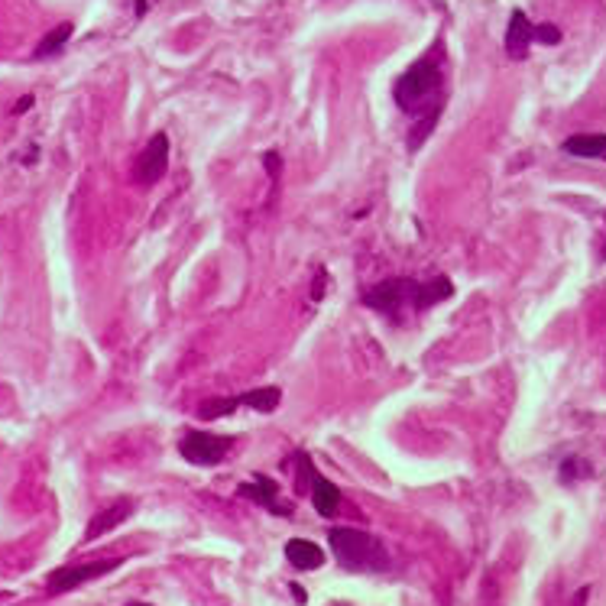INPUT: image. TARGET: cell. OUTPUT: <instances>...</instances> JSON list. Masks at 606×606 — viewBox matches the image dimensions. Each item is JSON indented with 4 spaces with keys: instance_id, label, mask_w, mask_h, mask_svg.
Instances as JSON below:
<instances>
[{
    "instance_id": "cell-16",
    "label": "cell",
    "mask_w": 606,
    "mask_h": 606,
    "mask_svg": "<svg viewBox=\"0 0 606 606\" xmlns=\"http://www.w3.org/2000/svg\"><path fill=\"white\" fill-rule=\"evenodd\" d=\"M237 406H240L237 396H234V399H211V402H205V406L198 409V415H201L205 422H214V419H224V415H231Z\"/></svg>"
},
{
    "instance_id": "cell-1",
    "label": "cell",
    "mask_w": 606,
    "mask_h": 606,
    "mask_svg": "<svg viewBox=\"0 0 606 606\" xmlns=\"http://www.w3.org/2000/svg\"><path fill=\"white\" fill-rule=\"evenodd\" d=\"M393 98L406 114L419 120H438L441 101H444V75H441V56L428 52L415 65H409L406 75L396 78Z\"/></svg>"
},
{
    "instance_id": "cell-9",
    "label": "cell",
    "mask_w": 606,
    "mask_h": 606,
    "mask_svg": "<svg viewBox=\"0 0 606 606\" xmlns=\"http://www.w3.org/2000/svg\"><path fill=\"white\" fill-rule=\"evenodd\" d=\"M312 506H315V513L318 516H325V519H331V516H338V509H341V490L334 487L331 480H325L321 474H315L312 470Z\"/></svg>"
},
{
    "instance_id": "cell-5",
    "label": "cell",
    "mask_w": 606,
    "mask_h": 606,
    "mask_svg": "<svg viewBox=\"0 0 606 606\" xmlns=\"http://www.w3.org/2000/svg\"><path fill=\"white\" fill-rule=\"evenodd\" d=\"M231 448H234L231 438L208 435V432H192V435H185V438L179 441V454L185 457L188 464H198V467L221 464Z\"/></svg>"
},
{
    "instance_id": "cell-22",
    "label": "cell",
    "mask_w": 606,
    "mask_h": 606,
    "mask_svg": "<svg viewBox=\"0 0 606 606\" xmlns=\"http://www.w3.org/2000/svg\"><path fill=\"white\" fill-rule=\"evenodd\" d=\"M127 606H150V603H127Z\"/></svg>"
},
{
    "instance_id": "cell-3",
    "label": "cell",
    "mask_w": 606,
    "mask_h": 606,
    "mask_svg": "<svg viewBox=\"0 0 606 606\" xmlns=\"http://www.w3.org/2000/svg\"><path fill=\"white\" fill-rule=\"evenodd\" d=\"M124 558H104V561H85V564H65V568H56L46 577V594L49 597H59V594H69V590H78L82 584L94 581V577H104L117 571Z\"/></svg>"
},
{
    "instance_id": "cell-19",
    "label": "cell",
    "mask_w": 606,
    "mask_h": 606,
    "mask_svg": "<svg viewBox=\"0 0 606 606\" xmlns=\"http://www.w3.org/2000/svg\"><path fill=\"white\" fill-rule=\"evenodd\" d=\"M321 292H325V273H318V286H315V299H321Z\"/></svg>"
},
{
    "instance_id": "cell-6",
    "label": "cell",
    "mask_w": 606,
    "mask_h": 606,
    "mask_svg": "<svg viewBox=\"0 0 606 606\" xmlns=\"http://www.w3.org/2000/svg\"><path fill=\"white\" fill-rule=\"evenodd\" d=\"M166 169H169V137L166 133H156V137L146 143V150L140 153L133 175H137V185H156L166 175Z\"/></svg>"
},
{
    "instance_id": "cell-7",
    "label": "cell",
    "mask_w": 606,
    "mask_h": 606,
    "mask_svg": "<svg viewBox=\"0 0 606 606\" xmlns=\"http://www.w3.org/2000/svg\"><path fill=\"white\" fill-rule=\"evenodd\" d=\"M130 516H133V500H117L114 506H107V509H101V513H94V519L88 522L82 542H94V538L107 535L111 529H117L120 522H127Z\"/></svg>"
},
{
    "instance_id": "cell-14",
    "label": "cell",
    "mask_w": 606,
    "mask_h": 606,
    "mask_svg": "<svg viewBox=\"0 0 606 606\" xmlns=\"http://www.w3.org/2000/svg\"><path fill=\"white\" fill-rule=\"evenodd\" d=\"M237 399H240V406H250V409H257V412L269 415V412L279 409L282 393H279L276 386H263V389H250V393L237 396Z\"/></svg>"
},
{
    "instance_id": "cell-17",
    "label": "cell",
    "mask_w": 606,
    "mask_h": 606,
    "mask_svg": "<svg viewBox=\"0 0 606 606\" xmlns=\"http://www.w3.org/2000/svg\"><path fill=\"white\" fill-rule=\"evenodd\" d=\"M535 39H538V43H545V46H555V43H561V30H558V26H551V23H542V26H535Z\"/></svg>"
},
{
    "instance_id": "cell-10",
    "label": "cell",
    "mask_w": 606,
    "mask_h": 606,
    "mask_svg": "<svg viewBox=\"0 0 606 606\" xmlns=\"http://www.w3.org/2000/svg\"><path fill=\"white\" fill-rule=\"evenodd\" d=\"M286 561L299 571H318L325 564V551L315 542H308V538H292L286 545Z\"/></svg>"
},
{
    "instance_id": "cell-18",
    "label": "cell",
    "mask_w": 606,
    "mask_h": 606,
    "mask_svg": "<svg viewBox=\"0 0 606 606\" xmlns=\"http://www.w3.org/2000/svg\"><path fill=\"white\" fill-rule=\"evenodd\" d=\"M263 163H266V169L273 172V175L282 169V163H279V156H276V153H266V156H263Z\"/></svg>"
},
{
    "instance_id": "cell-13",
    "label": "cell",
    "mask_w": 606,
    "mask_h": 606,
    "mask_svg": "<svg viewBox=\"0 0 606 606\" xmlns=\"http://www.w3.org/2000/svg\"><path fill=\"white\" fill-rule=\"evenodd\" d=\"M451 292H454V286L444 276L419 282V289H415V308H419V312H425V308H432V305H438L444 299H451Z\"/></svg>"
},
{
    "instance_id": "cell-4",
    "label": "cell",
    "mask_w": 606,
    "mask_h": 606,
    "mask_svg": "<svg viewBox=\"0 0 606 606\" xmlns=\"http://www.w3.org/2000/svg\"><path fill=\"white\" fill-rule=\"evenodd\" d=\"M415 289H419V282L415 279H389V282H383V286H376L363 295V302H367L373 312L399 318L402 308L415 305Z\"/></svg>"
},
{
    "instance_id": "cell-20",
    "label": "cell",
    "mask_w": 606,
    "mask_h": 606,
    "mask_svg": "<svg viewBox=\"0 0 606 606\" xmlns=\"http://www.w3.org/2000/svg\"><path fill=\"white\" fill-rule=\"evenodd\" d=\"M289 590H292V594H295V600H299V603H305V590H302L299 584H292Z\"/></svg>"
},
{
    "instance_id": "cell-12",
    "label": "cell",
    "mask_w": 606,
    "mask_h": 606,
    "mask_svg": "<svg viewBox=\"0 0 606 606\" xmlns=\"http://www.w3.org/2000/svg\"><path fill=\"white\" fill-rule=\"evenodd\" d=\"M244 500H253V503H263L266 509H273V513H279V516H289V506H282L279 503V496H276V483L269 480V477H257L253 483H244V487L237 490Z\"/></svg>"
},
{
    "instance_id": "cell-15",
    "label": "cell",
    "mask_w": 606,
    "mask_h": 606,
    "mask_svg": "<svg viewBox=\"0 0 606 606\" xmlns=\"http://www.w3.org/2000/svg\"><path fill=\"white\" fill-rule=\"evenodd\" d=\"M72 33H75V26H72V23H62V26H56V30H52V33L43 39V43L36 46L33 56H36V59H49V56H56V52H62L65 46H69Z\"/></svg>"
},
{
    "instance_id": "cell-2",
    "label": "cell",
    "mask_w": 606,
    "mask_h": 606,
    "mask_svg": "<svg viewBox=\"0 0 606 606\" xmlns=\"http://www.w3.org/2000/svg\"><path fill=\"white\" fill-rule=\"evenodd\" d=\"M328 542L334 558H338L347 571L357 574H376V571H389V555L383 542L370 532L360 529H331Z\"/></svg>"
},
{
    "instance_id": "cell-21",
    "label": "cell",
    "mask_w": 606,
    "mask_h": 606,
    "mask_svg": "<svg viewBox=\"0 0 606 606\" xmlns=\"http://www.w3.org/2000/svg\"><path fill=\"white\" fill-rule=\"evenodd\" d=\"M587 594H590V590H587V587H584V590H581V594H577V600H574V606H584V603H587Z\"/></svg>"
},
{
    "instance_id": "cell-8",
    "label": "cell",
    "mask_w": 606,
    "mask_h": 606,
    "mask_svg": "<svg viewBox=\"0 0 606 606\" xmlns=\"http://www.w3.org/2000/svg\"><path fill=\"white\" fill-rule=\"evenodd\" d=\"M532 43H535V23L525 17L522 10H513V17H509V30H506V52L513 59H525Z\"/></svg>"
},
{
    "instance_id": "cell-11",
    "label": "cell",
    "mask_w": 606,
    "mask_h": 606,
    "mask_svg": "<svg viewBox=\"0 0 606 606\" xmlns=\"http://www.w3.org/2000/svg\"><path fill=\"white\" fill-rule=\"evenodd\" d=\"M561 150L568 156L603 159L606 163V133H577V137H568L561 143Z\"/></svg>"
}]
</instances>
